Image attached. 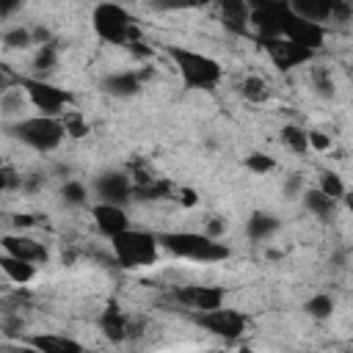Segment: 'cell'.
<instances>
[{"instance_id": "cell-1", "label": "cell", "mask_w": 353, "mask_h": 353, "mask_svg": "<svg viewBox=\"0 0 353 353\" xmlns=\"http://www.w3.org/2000/svg\"><path fill=\"white\" fill-rule=\"evenodd\" d=\"M157 240H160V248L193 262H223L232 254L221 240H212L199 232H160Z\"/></svg>"}, {"instance_id": "cell-2", "label": "cell", "mask_w": 353, "mask_h": 353, "mask_svg": "<svg viewBox=\"0 0 353 353\" xmlns=\"http://www.w3.org/2000/svg\"><path fill=\"white\" fill-rule=\"evenodd\" d=\"M165 52L176 63L185 88L210 91V88H215L221 83V66H218L215 58H210L204 52H196V50H188V47H174V44H168Z\"/></svg>"}, {"instance_id": "cell-3", "label": "cell", "mask_w": 353, "mask_h": 353, "mask_svg": "<svg viewBox=\"0 0 353 353\" xmlns=\"http://www.w3.org/2000/svg\"><path fill=\"white\" fill-rule=\"evenodd\" d=\"M113 256L121 268H146L154 265L160 256V240L152 232L143 229H127L119 237L110 240Z\"/></svg>"}, {"instance_id": "cell-4", "label": "cell", "mask_w": 353, "mask_h": 353, "mask_svg": "<svg viewBox=\"0 0 353 353\" xmlns=\"http://www.w3.org/2000/svg\"><path fill=\"white\" fill-rule=\"evenodd\" d=\"M91 25H94V33L102 41H108V44L127 47V44H132V41L141 39V33H138L135 22L130 19V14L121 6H116V3H99V6H94Z\"/></svg>"}, {"instance_id": "cell-5", "label": "cell", "mask_w": 353, "mask_h": 353, "mask_svg": "<svg viewBox=\"0 0 353 353\" xmlns=\"http://www.w3.org/2000/svg\"><path fill=\"white\" fill-rule=\"evenodd\" d=\"M11 135L17 141H22L25 146L36 149V152H52L61 146L66 130H63V121L61 119H52V116H30V119H19L14 127H11Z\"/></svg>"}, {"instance_id": "cell-6", "label": "cell", "mask_w": 353, "mask_h": 353, "mask_svg": "<svg viewBox=\"0 0 353 353\" xmlns=\"http://www.w3.org/2000/svg\"><path fill=\"white\" fill-rule=\"evenodd\" d=\"M19 88L28 94L30 105L36 110H41V116H52L58 119L63 113V108L72 102V94L52 85V83H44L41 77H22L19 80Z\"/></svg>"}, {"instance_id": "cell-7", "label": "cell", "mask_w": 353, "mask_h": 353, "mask_svg": "<svg viewBox=\"0 0 353 353\" xmlns=\"http://www.w3.org/2000/svg\"><path fill=\"white\" fill-rule=\"evenodd\" d=\"M259 44L270 55V61H273V66L279 72H290L295 66H303V63H312L314 61V52L312 50L298 47L295 41H290L284 36H279V39H259Z\"/></svg>"}, {"instance_id": "cell-8", "label": "cell", "mask_w": 353, "mask_h": 353, "mask_svg": "<svg viewBox=\"0 0 353 353\" xmlns=\"http://www.w3.org/2000/svg\"><path fill=\"white\" fill-rule=\"evenodd\" d=\"M281 36L295 41L298 47H306L312 52H317L325 41V28L323 25H314V22H306L301 17L292 14V8L284 14V22H281Z\"/></svg>"}, {"instance_id": "cell-9", "label": "cell", "mask_w": 353, "mask_h": 353, "mask_svg": "<svg viewBox=\"0 0 353 353\" xmlns=\"http://www.w3.org/2000/svg\"><path fill=\"white\" fill-rule=\"evenodd\" d=\"M94 190H97L99 201L124 207L127 201H132L135 182H132L124 171H105V174H99V176L94 179Z\"/></svg>"}, {"instance_id": "cell-10", "label": "cell", "mask_w": 353, "mask_h": 353, "mask_svg": "<svg viewBox=\"0 0 353 353\" xmlns=\"http://www.w3.org/2000/svg\"><path fill=\"white\" fill-rule=\"evenodd\" d=\"M287 11H290V3H256V6H251V25L256 28L259 39H279Z\"/></svg>"}, {"instance_id": "cell-11", "label": "cell", "mask_w": 353, "mask_h": 353, "mask_svg": "<svg viewBox=\"0 0 353 353\" xmlns=\"http://www.w3.org/2000/svg\"><path fill=\"white\" fill-rule=\"evenodd\" d=\"M199 323L215 334V336H223V339H237L243 331H245V317L234 309H215V312H204L199 314Z\"/></svg>"}, {"instance_id": "cell-12", "label": "cell", "mask_w": 353, "mask_h": 353, "mask_svg": "<svg viewBox=\"0 0 353 353\" xmlns=\"http://www.w3.org/2000/svg\"><path fill=\"white\" fill-rule=\"evenodd\" d=\"M223 287H199V284H188L182 290H176V301L190 306V309H199V314L204 312H215L223 306Z\"/></svg>"}, {"instance_id": "cell-13", "label": "cell", "mask_w": 353, "mask_h": 353, "mask_svg": "<svg viewBox=\"0 0 353 353\" xmlns=\"http://www.w3.org/2000/svg\"><path fill=\"white\" fill-rule=\"evenodd\" d=\"M91 218H94V223H97V229L105 234V237H119L121 232H127L130 229V218H127V212H124V207H119V204H105V201H97L94 207H91Z\"/></svg>"}, {"instance_id": "cell-14", "label": "cell", "mask_w": 353, "mask_h": 353, "mask_svg": "<svg viewBox=\"0 0 353 353\" xmlns=\"http://www.w3.org/2000/svg\"><path fill=\"white\" fill-rule=\"evenodd\" d=\"M3 254H8V256H17V259H22V262H30V265H41V262H47V248L39 243V240H33V237H25V234H3Z\"/></svg>"}, {"instance_id": "cell-15", "label": "cell", "mask_w": 353, "mask_h": 353, "mask_svg": "<svg viewBox=\"0 0 353 353\" xmlns=\"http://www.w3.org/2000/svg\"><path fill=\"white\" fill-rule=\"evenodd\" d=\"M221 25L229 33L243 36L251 28V6L245 0H223L221 3Z\"/></svg>"}, {"instance_id": "cell-16", "label": "cell", "mask_w": 353, "mask_h": 353, "mask_svg": "<svg viewBox=\"0 0 353 353\" xmlns=\"http://www.w3.org/2000/svg\"><path fill=\"white\" fill-rule=\"evenodd\" d=\"M143 88V77L141 72H113L102 80V91L108 97H116V99H127V97H135L138 91Z\"/></svg>"}, {"instance_id": "cell-17", "label": "cell", "mask_w": 353, "mask_h": 353, "mask_svg": "<svg viewBox=\"0 0 353 353\" xmlns=\"http://www.w3.org/2000/svg\"><path fill=\"white\" fill-rule=\"evenodd\" d=\"M28 345L39 353H85L83 345L66 334H30Z\"/></svg>"}, {"instance_id": "cell-18", "label": "cell", "mask_w": 353, "mask_h": 353, "mask_svg": "<svg viewBox=\"0 0 353 353\" xmlns=\"http://www.w3.org/2000/svg\"><path fill=\"white\" fill-rule=\"evenodd\" d=\"M99 328L110 342H124L130 336V317L116 303H108V309L99 317Z\"/></svg>"}, {"instance_id": "cell-19", "label": "cell", "mask_w": 353, "mask_h": 353, "mask_svg": "<svg viewBox=\"0 0 353 353\" xmlns=\"http://www.w3.org/2000/svg\"><path fill=\"white\" fill-rule=\"evenodd\" d=\"M279 218L270 212H251V218L245 221V234L251 243H268L276 232H279Z\"/></svg>"}, {"instance_id": "cell-20", "label": "cell", "mask_w": 353, "mask_h": 353, "mask_svg": "<svg viewBox=\"0 0 353 353\" xmlns=\"http://www.w3.org/2000/svg\"><path fill=\"white\" fill-rule=\"evenodd\" d=\"M290 8L295 17L314 22V25H323L331 19V0H292Z\"/></svg>"}, {"instance_id": "cell-21", "label": "cell", "mask_w": 353, "mask_h": 353, "mask_svg": "<svg viewBox=\"0 0 353 353\" xmlns=\"http://www.w3.org/2000/svg\"><path fill=\"white\" fill-rule=\"evenodd\" d=\"M303 207H306L312 215H317L320 221H328V218L334 215L336 201H334V199H328L320 188H309V190L303 193Z\"/></svg>"}, {"instance_id": "cell-22", "label": "cell", "mask_w": 353, "mask_h": 353, "mask_svg": "<svg viewBox=\"0 0 353 353\" xmlns=\"http://www.w3.org/2000/svg\"><path fill=\"white\" fill-rule=\"evenodd\" d=\"M0 268H3V273H6L11 281H17V284H28V281L36 279V265L22 262V259L8 256V254L0 256Z\"/></svg>"}, {"instance_id": "cell-23", "label": "cell", "mask_w": 353, "mask_h": 353, "mask_svg": "<svg viewBox=\"0 0 353 353\" xmlns=\"http://www.w3.org/2000/svg\"><path fill=\"white\" fill-rule=\"evenodd\" d=\"M279 138H281V143H284L287 149H292L295 154H306V152H309V130H303V127H298V124H284L281 132H279Z\"/></svg>"}, {"instance_id": "cell-24", "label": "cell", "mask_w": 353, "mask_h": 353, "mask_svg": "<svg viewBox=\"0 0 353 353\" xmlns=\"http://www.w3.org/2000/svg\"><path fill=\"white\" fill-rule=\"evenodd\" d=\"M240 97H243L245 102H251V105H262V102L270 99V88H268V83H265L262 77L251 74V77H245V80L240 83Z\"/></svg>"}, {"instance_id": "cell-25", "label": "cell", "mask_w": 353, "mask_h": 353, "mask_svg": "<svg viewBox=\"0 0 353 353\" xmlns=\"http://www.w3.org/2000/svg\"><path fill=\"white\" fill-rule=\"evenodd\" d=\"M309 74H312V85H314V91H317L323 99H331V97L336 94V85H334L331 69H325V66L314 63V66L309 69Z\"/></svg>"}, {"instance_id": "cell-26", "label": "cell", "mask_w": 353, "mask_h": 353, "mask_svg": "<svg viewBox=\"0 0 353 353\" xmlns=\"http://www.w3.org/2000/svg\"><path fill=\"white\" fill-rule=\"evenodd\" d=\"M30 44H33V30L30 28L14 25V28L3 30V47L6 50H28Z\"/></svg>"}, {"instance_id": "cell-27", "label": "cell", "mask_w": 353, "mask_h": 353, "mask_svg": "<svg viewBox=\"0 0 353 353\" xmlns=\"http://www.w3.org/2000/svg\"><path fill=\"white\" fill-rule=\"evenodd\" d=\"M306 314L309 317H314V320H328L331 314H334V298L328 295V292H317V295H312L309 301H306Z\"/></svg>"}, {"instance_id": "cell-28", "label": "cell", "mask_w": 353, "mask_h": 353, "mask_svg": "<svg viewBox=\"0 0 353 353\" xmlns=\"http://www.w3.org/2000/svg\"><path fill=\"white\" fill-rule=\"evenodd\" d=\"M61 199L66 207H83L88 201V188L77 179H66L63 188H61Z\"/></svg>"}, {"instance_id": "cell-29", "label": "cell", "mask_w": 353, "mask_h": 353, "mask_svg": "<svg viewBox=\"0 0 353 353\" xmlns=\"http://www.w3.org/2000/svg\"><path fill=\"white\" fill-rule=\"evenodd\" d=\"M328 199H334V201H339V199H345V193H347V188H345V182H342V176L336 174V171H323L320 174V185H317Z\"/></svg>"}, {"instance_id": "cell-30", "label": "cell", "mask_w": 353, "mask_h": 353, "mask_svg": "<svg viewBox=\"0 0 353 353\" xmlns=\"http://www.w3.org/2000/svg\"><path fill=\"white\" fill-rule=\"evenodd\" d=\"M25 102H30V99H28V94H25L22 88H6L3 97H0L3 116H14V113H19V110L25 108Z\"/></svg>"}, {"instance_id": "cell-31", "label": "cell", "mask_w": 353, "mask_h": 353, "mask_svg": "<svg viewBox=\"0 0 353 353\" xmlns=\"http://www.w3.org/2000/svg\"><path fill=\"white\" fill-rule=\"evenodd\" d=\"M55 66H58V50H55L52 44L39 47V52H36V58H33V69H36L39 74H47V72H52Z\"/></svg>"}, {"instance_id": "cell-32", "label": "cell", "mask_w": 353, "mask_h": 353, "mask_svg": "<svg viewBox=\"0 0 353 353\" xmlns=\"http://www.w3.org/2000/svg\"><path fill=\"white\" fill-rule=\"evenodd\" d=\"M251 174H259V176H265V174H270L273 168H276V160L270 157V154H262V152H251L248 157H245V163H243Z\"/></svg>"}, {"instance_id": "cell-33", "label": "cell", "mask_w": 353, "mask_h": 353, "mask_svg": "<svg viewBox=\"0 0 353 353\" xmlns=\"http://www.w3.org/2000/svg\"><path fill=\"white\" fill-rule=\"evenodd\" d=\"M61 121H63V130L69 138H85L88 135V121L80 113H66Z\"/></svg>"}, {"instance_id": "cell-34", "label": "cell", "mask_w": 353, "mask_h": 353, "mask_svg": "<svg viewBox=\"0 0 353 353\" xmlns=\"http://www.w3.org/2000/svg\"><path fill=\"white\" fill-rule=\"evenodd\" d=\"M226 229H229V221H226L223 215H212V218H207L204 234H207V237H212V240H221V237L226 234Z\"/></svg>"}, {"instance_id": "cell-35", "label": "cell", "mask_w": 353, "mask_h": 353, "mask_svg": "<svg viewBox=\"0 0 353 353\" xmlns=\"http://www.w3.org/2000/svg\"><path fill=\"white\" fill-rule=\"evenodd\" d=\"M353 17V6L345 0H331V22H347Z\"/></svg>"}, {"instance_id": "cell-36", "label": "cell", "mask_w": 353, "mask_h": 353, "mask_svg": "<svg viewBox=\"0 0 353 353\" xmlns=\"http://www.w3.org/2000/svg\"><path fill=\"white\" fill-rule=\"evenodd\" d=\"M309 149H314V152H328V149H331V138H328L325 132H320V130H309Z\"/></svg>"}, {"instance_id": "cell-37", "label": "cell", "mask_w": 353, "mask_h": 353, "mask_svg": "<svg viewBox=\"0 0 353 353\" xmlns=\"http://www.w3.org/2000/svg\"><path fill=\"white\" fill-rule=\"evenodd\" d=\"M301 185H303V179H301V174H290V179L284 182V193H287V199H292V196H298V190H301Z\"/></svg>"}, {"instance_id": "cell-38", "label": "cell", "mask_w": 353, "mask_h": 353, "mask_svg": "<svg viewBox=\"0 0 353 353\" xmlns=\"http://www.w3.org/2000/svg\"><path fill=\"white\" fill-rule=\"evenodd\" d=\"M179 201H182L185 207H193V204L199 201V196H196V190H190V188H182V190H179Z\"/></svg>"}, {"instance_id": "cell-39", "label": "cell", "mask_w": 353, "mask_h": 353, "mask_svg": "<svg viewBox=\"0 0 353 353\" xmlns=\"http://www.w3.org/2000/svg\"><path fill=\"white\" fill-rule=\"evenodd\" d=\"M127 47H130L135 55H141V58H149V55H152V47H143V41H141V39H138V41H132V44H127Z\"/></svg>"}, {"instance_id": "cell-40", "label": "cell", "mask_w": 353, "mask_h": 353, "mask_svg": "<svg viewBox=\"0 0 353 353\" xmlns=\"http://www.w3.org/2000/svg\"><path fill=\"white\" fill-rule=\"evenodd\" d=\"M14 223H17V226H33V215H17Z\"/></svg>"}, {"instance_id": "cell-41", "label": "cell", "mask_w": 353, "mask_h": 353, "mask_svg": "<svg viewBox=\"0 0 353 353\" xmlns=\"http://www.w3.org/2000/svg\"><path fill=\"white\" fill-rule=\"evenodd\" d=\"M331 265H334L336 270H342V268H345V254H334V256H331Z\"/></svg>"}, {"instance_id": "cell-42", "label": "cell", "mask_w": 353, "mask_h": 353, "mask_svg": "<svg viewBox=\"0 0 353 353\" xmlns=\"http://www.w3.org/2000/svg\"><path fill=\"white\" fill-rule=\"evenodd\" d=\"M345 207H347V210L353 212V188H350V190L345 193Z\"/></svg>"}]
</instances>
